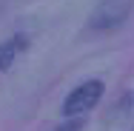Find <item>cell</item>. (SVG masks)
Listing matches in <instances>:
<instances>
[{"label":"cell","mask_w":134,"mask_h":131,"mask_svg":"<svg viewBox=\"0 0 134 131\" xmlns=\"http://www.w3.org/2000/svg\"><path fill=\"white\" fill-rule=\"evenodd\" d=\"M131 14V0H103L88 17L91 29H117Z\"/></svg>","instance_id":"cell-2"},{"label":"cell","mask_w":134,"mask_h":131,"mask_svg":"<svg viewBox=\"0 0 134 131\" xmlns=\"http://www.w3.org/2000/svg\"><path fill=\"white\" fill-rule=\"evenodd\" d=\"M63 131H80V123H71L69 128H63Z\"/></svg>","instance_id":"cell-4"},{"label":"cell","mask_w":134,"mask_h":131,"mask_svg":"<svg viewBox=\"0 0 134 131\" xmlns=\"http://www.w3.org/2000/svg\"><path fill=\"white\" fill-rule=\"evenodd\" d=\"M26 52V37H9V40H3L0 43V71H6V69H12L14 66V60L20 57V54Z\"/></svg>","instance_id":"cell-3"},{"label":"cell","mask_w":134,"mask_h":131,"mask_svg":"<svg viewBox=\"0 0 134 131\" xmlns=\"http://www.w3.org/2000/svg\"><path fill=\"white\" fill-rule=\"evenodd\" d=\"M100 97H103V83H100V80H88V83L77 86V88L66 97V103H63V114H66V117L86 114L88 108H94V105L100 103Z\"/></svg>","instance_id":"cell-1"}]
</instances>
